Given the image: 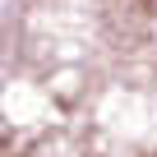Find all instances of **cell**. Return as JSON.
<instances>
[]
</instances>
